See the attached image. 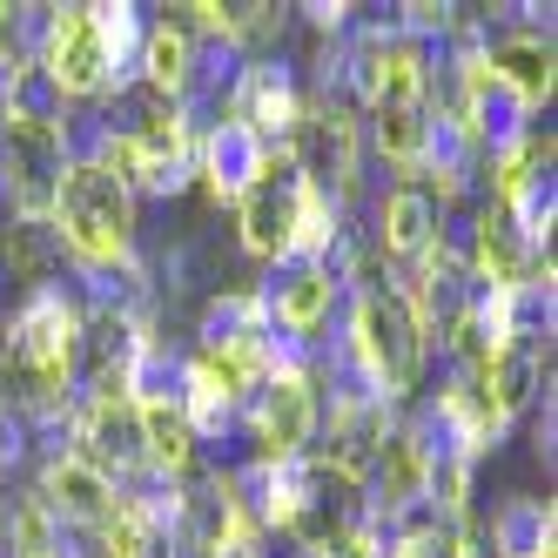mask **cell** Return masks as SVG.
I'll return each instance as SVG.
<instances>
[{"label": "cell", "instance_id": "1", "mask_svg": "<svg viewBox=\"0 0 558 558\" xmlns=\"http://www.w3.org/2000/svg\"><path fill=\"white\" fill-rule=\"evenodd\" d=\"M82 324L88 303L74 296L68 276L27 283L0 316V411H14L41 445L82 390Z\"/></svg>", "mask_w": 558, "mask_h": 558}, {"label": "cell", "instance_id": "2", "mask_svg": "<svg viewBox=\"0 0 558 558\" xmlns=\"http://www.w3.org/2000/svg\"><path fill=\"white\" fill-rule=\"evenodd\" d=\"M148 8L135 0H61L34 21V88L68 114H95L135 88Z\"/></svg>", "mask_w": 558, "mask_h": 558}, {"label": "cell", "instance_id": "3", "mask_svg": "<svg viewBox=\"0 0 558 558\" xmlns=\"http://www.w3.org/2000/svg\"><path fill=\"white\" fill-rule=\"evenodd\" d=\"M316 384H350L390 411H411L430 384V337L390 276H356L337 337L316 350Z\"/></svg>", "mask_w": 558, "mask_h": 558}, {"label": "cell", "instance_id": "4", "mask_svg": "<svg viewBox=\"0 0 558 558\" xmlns=\"http://www.w3.org/2000/svg\"><path fill=\"white\" fill-rule=\"evenodd\" d=\"M235 243L263 269L290 263V256H343L356 243V216L337 209L290 155H276V162L235 195Z\"/></svg>", "mask_w": 558, "mask_h": 558}, {"label": "cell", "instance_id": "5", "mask_svg": "<svg viewBox=\"0 0 558 558\" xmlns=\"http://www.w3.org/2000/svg\"><path fill=\"white\" fill-rule=\"evenodd\" d=\"M74 114L54 108L41 88H27L14 108H0V209L8 222L48 229L54 209V182L74 155Z\"/></svg>", "mask_w": 558, "mask_h": 558}, {"label": "cell", "instance_id": "6", "mask_svg": "<svg viewBox=\"0 0 558 558\" xmlns=\"http://www.w3.org/2000/svg\"><path fill=\"white\" fill-rule=\"evenodd\" d=\"M350 250L343 256H290V263L263 269V283H256V296L269 310V330L296 356H310V364H316V350L337 337V316H343V296H350Z\"/></svg>", "mask_w": 558, "mask_h": 558}, {"label": "cell", "instance_id": "7", "mask_svg": "<svg viewBox=\"0 0 558 558\" xmlns=\"http://www.w3.org/2000/svg\"><path fill=\"white\" fill-rule=\"evenodd\" d=\"M316 424H324L316 364H276V371L250 390L243 417H235V437L250 445L256 464H290V458H310Z\"/></svg>", "mask_w": 558, "mask_h": 558}, {"label": "cell", "instance_id": "8", "mask_svg": "<svg viewBox=\"0 0 558 558\" xmlns=\"http://www.w3.org/2000/svg\"><path fill=\"white\" fill-rule=\"evenodd\" d=\"M88 545L95 558H195L182 532V485H114V505Z\"/></svg>", "mask_w": 558, "mask_h": 558}, {"label": "cell", "instance_id": "9", "mask_svg": "<svg viewBox=\"0 0 558 558\" xmlns=\"http://www.w3.org/2000/svg\"><path fill=\"white\" fill-rule=\"evenodd\" d=\"M48 445H68L82 464H95L108 485H135L142 477V411H135V397L74 390V404L61 411Z\"/></svg>", "mask_w": 558, "mask_h": 558}, {"label": "cell", "instance_id": "10", "mask_svg": "<svg viewBox=\"0 0 558 558\" xmlns=\"http://www.w3.org/2000/svg\"><path fill=\"white\" fill-rule=\"evenodd\" d=\"M485 68L498 74L505 95H518L532 114H545L551 88H558L551 8H498V27H492V8H485Z\"/></svg>", "mask_w": 558, "mask_h": 558}, {"label": "cell", "instance_id": "11", "mask_svg": "<svg viewBox=\"0 0 558 558\" xmlns=\"http://www.w3.org/2000/svg\"><path fill=\"white\" fill-rule=\"evenodd\" d=\"M303 95H310V88H303V68H296L290 54H263V61H243V68H235L222 114H229V122H243L263 148L290 155V135H296V122H303Z\"/></svg>", "mask_w": 558, "mask_h": 558}, {"label": "cell", "instance_id": "12", "mask_svg": "<svg viewBox=\"0 0 558 558\" xmlns=\"http://www.w3.org/2000/svg\"><path fill=\"white\" fill-rule=\"evenodd\" d=\"M451 229H458V250H464V269H471L477 290H518V283H532V276H551V256L532 250L525 235H518V222L498 203H485V195H477Z\"/></svg>", "mask_w": 558, "mask_h": 558}, {"label": "cell", "instance_id": "13", "mask_svg": "<svg viewBox=\"0 0 558 558\" xmlns=\"http://www.w3.org/2000/svg\"><path fill=\"white\" fill-rule=\"evenodd\" d=\"M27 498L41 505L61 532L95 538V525H101L108 505H114V485H108L95 464L74 458L68 445H41V451H34V464H27Z\"/></svg>", "mask_w": 558, "mask_h": 558}, {"label": "cell", "instance_id": "14", "mask_svg": "<svg viewBox=\"0 0 558 558\" xmlns=\"http://www.w3.org/2000/svg\"><path fill=\"white\" fill-rule=\"evenodd\" d=\"M269 162H276V148H263L243 122H229V114L195 129V189H203L216 209H235V195H243Z\"/></svg>", "mask_w": 558, "mask_h": 558}, {"label": "cell", "instance_id": "15", "mask_svg": "<svg viewBox=\"0 0 558 558\" xmlns=\"http://www.w3.org/2000/svg\"><path fill=\"white\" fill-rule=\"evenodd\" d=\"M135 411H142V477L148 485H189L195 471L209 464V451L195 445V430L182 424L175 411V397H135Z\"/></svg>", "mask_w": 558, "mask_h": 558}, {"label": "cell", "instance_id": "16", "mask_svg": "<svg viewBox=\"0 0 558 558\" xmlns=\"http://www.w3.org/2000/svg\"><path fill=\"white\" fill-rule=\"evenodd\" d=\"M477 532H485L492 558H558V511L551 498H532V492H518L492 518H477Z\"/></svg>", "mask_w": 558, "mask_h": 558}, {"label": "cell", "instance_id": "17", "mask_svg": "<svg viewBox=\"0 0 558 558\" xmlns=\"http://www.w3.org/2000/svg\"><path fill=\"white\" fill-rule=\"evenodd\" d=\"M290 558H384V551H377V538L364 532V518H343V525H324V532L296 538Z\"/></svg>", "mask_w": 558, "mask_h": 558}, {"label": "cell", "instance_id": "18", "mask_svg": "<svg viewBox=\"0 0 558 558\" xmlns=\"http://www.w3.org/2000/svg\"><path fill=\"white\" fill-rule=\"evenodd\" d=\"M0 545H8V498H0Z\"/></svg>", "mask_w": 558, "mask_h": 558}, {"label": "cell", "instance_id": "19", "mask_svg": "<svg viewBox=\"0 0 558 558\" xmlns=\"http://www.w3.org/2000/svg\"><path fill=\"white\" fill-rule=\"evenodd\" d=\"M250 558H269V551H250Z\"/></svg>", "mask_w": 558, "mask_h": 558}]
</instances>
